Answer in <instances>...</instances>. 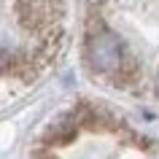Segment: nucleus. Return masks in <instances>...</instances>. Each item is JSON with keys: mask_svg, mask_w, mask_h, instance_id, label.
Instances as JSON below:
<instances>
[{"mask_svg": "<svg viewBox=\"0 0 159 159\" xmlns=\"http://www.w3.org/2000/svg\"><path fill=\"white\" fill-rule=\"evenodd\" d=\"M86 59L97 73L119 70L124 62V46L119 41V35L111 30H100L97 35H92L86 43Z\"/></svg>", "mask_w": 159, "mask_h": 159, "instance_id": "nucleus-1", "label": "nucleus"}, {"mask_svg": "<svg viewBox=\"0 0 159 159\" xmlns=\"http://www.w3.org/2000/svg\"><path fill=\"white\" fill-rule=\"evenodd\" d=\"M157 92H159V78H157Z\"/></svg>", "mask_w": 159, "mask_h": 159, "instance_id": "nucleus-2", "label": "nucleus"}]
</instances>
